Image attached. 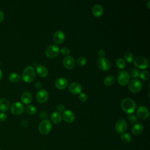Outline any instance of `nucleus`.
<instances>
[{
  "label": "nucleus",
  "mask_w": 150,
  "mask_h": 150,
  "mask_svg": "<svg viewBox=\"0 0 150 150\" xmlns=\"http://www.w3.org/2000/svg\"><path fill=\"white\" fill-rule=\"evenodd\" d=\"M4 18V13L2 11H0V22L3 21Z\"/></svg>",
  "instance_id": "40"
},
{
  "label": "nucleus",
  "mask_w": 150,
  "mask_h": 150,
  "mask_svg": "<svg viewBox=\"0 0 150 150\" xmlns=\"http://www.w3.org/2000/svg\"><path fill=\"white\" fill-rule=\"evenodd\" d=\"M127 128V122L125 120L120 118L115 123V129L119 134H123Z\"/></svg>",
  "instance_id": "8"
},
{
  "label": "nucleus",
  "mask_w": 150,
  "mask_h": 150,
  "mask_svg": "<svg viewBox=\"0 0 150 150\" xmlns=\"http://www.w3.org/2000/svg\"><path fill=\"white\" fill-rule=\"evenodd\" d=\"M87 95L84 93H80L79 95V98L81 101H85L87 99Z\"/></svg>",
  "instance_id": "35"
},
{
  "label": "nucleus",
  "mask_w": 150,
  "mask_h": 150,
  "mask_svg": "<svg viewBox=\"0 0 150 150\" xmlns=\"http://www.w3.org/2000/svg\"><path fill=\"white\" fill-rule=\"evenodd\" d=\"M97 66L100 70L106 71L110 69L111 63L108 59L105 57H100L97 60Z\"/></svg>",
  "instance_id": "9"
},
{
  "label": "nucleus",
  "mask_w": 150,
  "mask_h": 150,
  "mask_svg": "<svg viewBox=\"0 0 150 150\" xmlns=\"http://www.w3.org/2000/svg\"><path fill=\"white\" fill-rule=\"evenodd\" d=\"M64 40L65 34L62 30H58L54 32L53 35V40L56 43L60 44L63 43Z\"/></svg>",
  "instance_id": "14"
},
{
  "label": "nucleus",
  "mask_w": 150,
  "mask_h": 150,
  "mask_svg": "<svg viewBox=\"0 0 150 150\" xmlns=\"http://www.w3.org/2000/svg\"><path fill=\"white\" fill-rule=\"evenodd\" d=\"M64 66L67 69H71L75 66V60L71 56H66L63 60Z\"/></svg>",
  "instance_id": "13"
},
{
  "label": "nucleus",
  "mask_w": 150,
  "mask_h": 150,
  "mask_svg": "<svg viewBox=\"0 0 150 150\" xmlns=\"http://www.w3.org/2000/svg\"><path fill=\"white\" fill-rule=\"evenodd\" d=\"M63 118L66 122L70 123L74 120L75 115L74 114L71 110H67L63 111Z\"/></svg>",
  "instance_id": "16"
},
{
  "label": "nucleus",
  "mask_w": 150,
  "mask_h": 150,
  "mask_svg": "<svg viewBox=\"0 0 150 150\" xmlns=\"http://www.w3.org/2000/svg\"><path fill=\"white\" fill-rule=\"evenodd\" d=\"M49 97V93L47 90L45 89H41L39 91H38L36 98L38 102L40 103H43L46 102Z\"/></svg>",
  "instance_id": "11"
},
{
  "label": "nucleus",
  "mask_w": 150,
  "mask_h": 150,
  "mask_svg": "<svg viewBox=\"0 0 150 150\" xmlns=\"http://www.w3.org/2000/svg\"><path fill=\"white\" fill-rule=\"evenodd\" d=\"M137 114L139 118L143 120L148 118L149 115L148 108L143 105H140L138 107V108H137Z\"/></svg>",
  "instance_id": "12"
},
{
  "label": "nucleus",
  "mask_w": 150,
  "mask_h": 150,
  "mask_svg": "<svg viewBox=\"0 0 150 150\" xmlns=\"http://www.w3.org/2000/svg\"><path fill=\"white\" fill-rule=\"evenodd\" d=\"M140 78L143 80H146L149 77V73L147 70H143L139 73Z\"/></svg>",
  "instance_id": "32"
},
{
  "label": "nucleus",
  "mask_w": 150,
  "mask_h": 150,
  "mask_svg": "<svg viewBox=\"0 0 150 150\" xmlns=\"http://www.w3.org/2000/svg\"><path fill=\"white\" fill-rule=\"evenodd\" d=\"M36 72L40 77H45L48 74V70L45 66L38 65L36 67Z\"/></svg>",
  "instance_id": "20"
},
{
  "label": "nucleus",
  "mask_w": 150,
  "mask_h": 150,
  "mask_svg": "<svg viewBox=\"0 0 150 150\" xmlns=\"http://www.w3.org/2000/svg\"><path fill=\"white\" fill-rule=\"evenodd\" d=\"M52 128L51 122L48 120L42 121L39 125V130L42 134H47L50 132Z\"/></svg>",
  "instance_id": "4"
},
{
  "label": "nucleus",
  "mask_w": 150,
  "mask_h": 150,
  "mask_svg": "<svg viewBox=\"0 0 150 150\" xmlns=\"http://www.w3.org/2000/svg\"><path fill=\"white\" fill-rule=\"evenodd\" d=\"M0 150H1V149H0Z\"/></svg>",
  "instance_id": "44"
},
{
  "label": "nucleus",
  "mask_w": 150,
  "mask_h": 150,
  "mask_svg": "<svg viewBox=\"0 0 150 150\" xmlns=\"http://www.w3.org/2000/svg\"><path fill=\"white\" fill-rule=\"evenodd\" d=\"M9 102L6 98L0 99V110L2 112L6 111L9 108Z\"/></svg>",
  "instance_id": "23"
},
{
  "label": "nucleus",
  "mask_w": 150,
  "mask_h": 150,
  "mask_svg": "<svg viewBox=\"0 0 150 150\" xmlns=\"http://www.w3.org/2000/svg\"><path fill=\"white\" fill-rule=\"evenodd\" d=\"M20 76L16 73H12L9 76V80L12 83H16L20 80Z\"/></svg>",
  "instance_id": "26"
},
{
  "label": "nucleus",
  "mask_w": 150,
  "mask_h": 150,
  "mask_svg": "<svg viewBox=\"0 0 150 150\" xmlns=\"http://www.w3.org/2000/svg\"><path fill=\"white\" fill-rule=\"evenodd\" d=\"M142 86V83L138 79H135L129 82L128 88L132 93H138L141 90Z\"/></svg>",
  "instance_id": "3"
},
{
  "label": "nucleus",
  "mask_w": 150,
  "mask_h": 150,
  "mask_svg": "<svg viewBox=\"0 0 150 150\" xmlns=\"http://www.w3.org/2000/svg\"><path fill=\"white\" fill-rule=\"evenodd\" d=\"M21 99L23 103L26 104H29L32 100V95L29 91H25L21 95Z\"/></svg>",
  "instance_id": "18"
},
{
  "label": "nucleus",
  "mask_w": 150,
  "mask_h": 150,
  "mask_svg": "<svg viewBox=\"0 0 150 150\" xmlns=\"http://www.w3.org/2000/svg\"><path fill=\"white\" fill-rule=\"evenodd\" d=\"M134 64L139 69H146L148 67L149 62L146 58L144 56H138L134 59Z\"/></svg>",
  "instance_id": "7"
},
{
  "label": "nucleus",
  "mask_w": 150,
  "mask_h": 150,
  "mask_svg": "<svg viewBox=\"0 0 150 150\" xmlns=\"http://www.w3.org/2000/svg\"><path fill=\"white\" fill-rule=\"evenodd\" d=\"M60 52L63 55L67 56H69V53H70V50L67 47H63L60 50Z\"/></svg>",
  "instance_id": "33"
},
{
  "label": "nucleus",
  "mask_w": 150,
  "mask_h": 150,
  "mask_svg": "<svg viewBox=\"0 0 150 150\" xmlns=\"http://www.w3.org/2000/svg\"><path fill=\"white\" fill-rule=\"evenodd\" d=\"M24 107L20 102H15L11 106V111L15 115H20L23 113Z\"/></svg>",
  "instance_id": "10"
},
{
  "label": "nucleus",
  "mask_w": 150,
  "mask_h": 150,
  "mask_svg": "<svg viewBox=\"0 0 150 150\" xmlns=\"http://www.w3.org/2000/svg\"><path fill=\"white\" fill-rule=\"evenodd\" d=\"M149 2H150L149 1H148L147 2V6H148V8H149Z\"/></svg>",
  "instance_id": "42"
},
{
  "label": "nucleus",
  "mask_w": 150,
  "mask_h": 150,
  "mask_svg": "<svg viewBox=\"0 0 150 150\" xmlns=\"http://www.w3.org/2000/svg\"><path fill=\"white\" fill-rule=\"evenodd\" d=\"M52 121L56 124H57L61 122L62 115L59 111H54L51 115Z\"/></svg>",
  "instance_id": "22"
},
{
  "label": "nucleus",
  "mask_w": 150,
  "mask_h": 150,
  "mask_svg": "<svg viewBox=\"0 0 150 150\" xmlns=\"http://www.w3.org/2000/svg\"><path fill=\"white\" fill-rule=\"evenodd\" d=\"M2 77V71H1V70L0 69V80H1Z\"/></svg>",
  "instance_id": "41"
},
{
  "label": "nucleus",
  "mask_w": 150,
  "mask_h": 150,
  "mask_svg": "<svg viewBox=\"0 0 150 150\" xmlns=\"http://www.w3.org/2000/svg\"><path fill=\"white\" fill-rule=\"evenodd\" d=\"M54 83H55L56 87L57 88L60 90H63L67 87L68 84V81L64 77H60V78H58L57 80H56Z\"/></svg>",
  "instance_id": "17"
},
{
  "label": "nucleus",
  "mask_w": 150,
  "mask_h": 150,
  "mask_svg": "<svg viewBox=\"0 0 150 150\" xmlns=\"http://www.w3.org/2000/svg\"><path fill=\"white\" fill-rule=\"evenodd\" d=\"M121 139L122 141L125 144H128L131 141L132 138L129 134L124 132L123 133L121 136Z\"/></svg>",
  "instance_id": "25"
},
{
  "label": "nucleus",
  "mask_w": 150,
  "mask_h": 150,
  "mask_svg": "<svg viewBox=\"0 0 150 150\" xmlns=\"http://www.w3.org/2000/svg\"><path fill=\"white\" fill-rule=\"evenodd\" d=\"M81 86L80 85V84L77 82H73L70 83V84L69 86V90L70 93L74 94H80L81 91Z\"/></svg>",
  "instance_id": "15"
},
{
  "label": "nucleus",
  "mask_w": 150,
  "mask_h": 150,
  "mask_svg": "<svg viewBox=\"0 0 150 150\" xmlns=\"http://www.w3.org/2000/svg\"><path fill=\"white\" fill-rule=\"evenodd\" d=\"M26 112L30 115L35 114L36 112V108L33 105H28L26 107Z\"/></svg>",
  "instance_id": "30"
},
{
  "label": "nucleus",
  "mask_w": 150,
  "mask_h": 150,
  "mask_svg": "<svg viewBox=\"0 0 150 150\" xmlns=\"http://www.w3.org/2000/svg\"><path fill=\"white\" fill-rule=\"evenodd\" d=\"M36 87L38 88V89H41L42 87V83L40 81H38L36 83Z\"/></svg>",
  "instance_id": "39"
},
{
  "label": "nucleus",
  "mask_w": 150,
  "mask_h": 150,
  "mask_svg": "<svg viewBox=\"0 0 150 150\" xmlns=\"http://www.w3.org/2000/svg\"><path fill=\"white\" fill-rule=\"evenodd\" d=\"M60 49L59 46L56 45H50L46 49L45 54L49 58H54L58 55Z\"/></svg>",
  "instance_id": "5"
},
{
  "label": "nucleus",
  "mask_w": 150,
  "mask_h": 150,
  "mask_svg": "<svg viewBox=\"0 0 150 150\" xmlns=\"http://www.w3.org/2000/svg\"><path fill=\"white\" fill-rule=\"evenodd\" d=\"M115 81V77L114 76L110 75L107 76L104 80V83L106 86H111L114 83Z\"/></svg>",
  "instance_id": "24"
},
{
  "label": "nucleus",
  "mask_w": 150,
  "mask_h": 150,
  "mask_svg": "<svg viewBox=\"0 0 150 150\" xmlns=\"http://www.w3.org/2000/svg\"><path fill=\"white\" fill-rule=\"evenodd\" d=\"M116 64L119 69H123L125 67L126 62L122 58H118L116 61Z\"/></svg>",
  "instance_id": "28"
},
{
  "label": "nucleus",
  "mask_w": 150,
  "mask_h": 150,
  "mask_svg": "<svg viewBox=\"0 0 150 150\" xmlns=\"http://www.w3.org/2000/svg\"><path fill=\"white\" fill-rule=\"evenodd\" d=\"M98 54L100 56V57H104L105 52L103 49H100L98 51Z\"/></svg>",
  "instance_id": "38"
},
{
  "label": "nucleus",
  "mask_w": 150,
  "mask_h": 150,
  "mask_svg": "<svg viewBox=\"0 0 150 150\" xmlns=\"http://www.w3.org/2000/svg\"><path fill=\"white\" fill-rule=\"evenodd\" d=\"M124 58H125V61H127V62L131 63L133 61L134 56L133 54L129 52H127L124 54Z\"/></svg>",
  "instance_id": "31"
},
{
  "label": "nucleus",
  "mask_w": 150,
  "mask_h": 150,
  "mask_svg": "<svg viewBox=\"0 0 150 150\" xmlns=\"http://www.w3.org/2000/svg\"><path fill=\"white\" fill-rule=\"evenodd\" d=\"M36 76V73L35 69L30 66H28L25 67L24 70L23 71L22 74V79L25 82H31L32 81Z\"/></svg>",
  "instance_id": "2"
},
{
  "label": "nucleus",
  "mask_w": 150,
  "mask_h": 150,
  "mask_svg": "<svg viewBox=\"0 0 150 150\" xmlns=\"http://www.w3.org/2000/svg\"><path fill=\"white\" fill-rule=\"evenodd\" d=\"M130 80V76L126 71H121L118 73L117 80L118 83L121 86L127 85Z\"/></svg>",
  "instance_id": "6"
},
{
  "label": "nucleus",
  "mask_w": 150,
  "mask_h": 150,
  "mask_svg": "<svg viewBox=\"0 0 150 150\" xmlns=\"http://www.w3.org/2000/svg\"><path fill=\"white\" fill-rule=\"evenodd\" d=\"M127 117H128V119L129 120V121L132 123H135L138 121V118H137V116L134 114H129L127 116Z\"/></svg>",
  "instance_id": "34"
},
{
  "label": "nucleus",
  "mask_w": 150,
  "mask_h": 150,
  "mask_svg": "<svg viewBox=\"0 0 150 150\" xmlns=\"http://www.w3.org/2000/svg\"><path fill=\"white\" fill-rule=\"evenodd\" d=\"M92 13L96 16H100L103 13V8L99 4L95 5L92 8Z\"/></svg>",
  "instance_id": "21"
},
{
  "label": "nucleus",
  "mask_w": 150,
  "mask_h": 150,
  "mask_svg": "<svg viewBox=\"0 0 150 150\" xmlns=\"http://www.w3.org/2000/svg\"><path fill=\"white\" fill-rule=\"evenodd\" d=\"M144 130V126L142 124L140 123H137L135 125H133L132 127V133L134 135H139Z\"/></svg>",
  "instance_id": "19"
},
{
  "label": "nucleus",
  "mask_w": 150,
  "mask_h": 150,
  "mask_svg": "<svg viewBox=\"0 0 150 150\" xmlns=\"http://www.w3.org/2000/svg\"><path fill=\"white\" fill-rule=\"evenodd\" d=\"M7 118V116H6V114H5L4 112H1L0 113V121H4L6 120Z\"/></svg>",
  "instance_id": "37"
},
{
  "label": "nucleus",
  "mask_w": 150,
  "mask_h": 150,
  "mask_svg": "<svg viewBox=\"0 0 150 150\" xmlns=\"http://www.w3.org/2000/svg\"><path fill=\"white\" fill-rule=\"evenodd\" d=\"M139 71L138 69H136V68H132L130 69L129 70V76H131V77H134V78H137L139 77Z\"/></svg>",
  "instance_id": "27"
},
{
  "label": "nucleus",
  "mask_w": 150,
  "mask_h": 150,
  "mask_svg": "<svg viewBox=\"0 0 150 150\" xmlns=\"http://www.w3.org/2000/svg\"><path fill=\"white\" fill-rule=\"evenodd\" d=\"M57 110L59 111V112H63L65 110V108H64V106L62 104H59L57 105Z\"/></svg>",
  "instance_id": "36"
},
{
  "label": "nucleus",
  "mask_w": 150,
  "mask_h": 150,
  "mask_svg": "<svg viewBox=\"0 0 150 150\" xmlns=\"http://www.w3.org/2000/svg\"><path fill=\"white\" fill-rule=\"evenodd\" d=\"M1 62H0V66H1Z\"/></svg>",
  "instance_id": "43"
},
{
  "label": "nucleus",
  "mask_w": 150,
  "mask_h": 150,
  "mask_svg": "<svg viewBox=\"0 0 150 150\" xmlns=\"http://www.w3.org/2000/svg\"><path fill=\"white\" fill-rule=\"evenodd\" d=\"M87 62V60L86 59L83 57V56H81L80 57H79L77 60H76V64L78 66H83L86 64Z\"/></svg>",
  "instance_id": "29"
},
{
  "label": "nucleus",
  "mask_w": 150,
  "mask_h": 150,
  "mask_svg": "<svg viewBox=\"0 0 150 150\" xmlns=\"http://www.w3.org/2000/svg\"><path fill=\"white\" fill-rule=\"evenodd\" d=\"M121 105L122 110L128 114H131L134 112L137 107L135 102L130 98H126L123 99L121 101Z\"/></svg>",
  "instance_id": "1"
}]
</instances>
